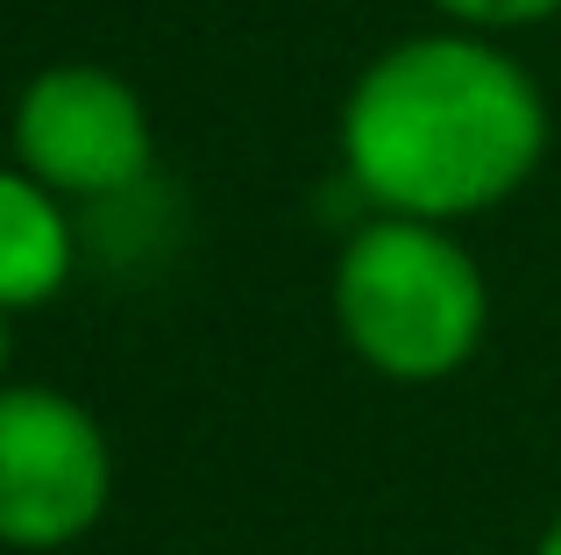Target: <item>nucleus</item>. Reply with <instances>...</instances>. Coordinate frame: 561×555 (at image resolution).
I'll return each instance as SVG.
<instances>
[{
	"instance_id": "nucleus-4",
	"label": "nucleus",
	"mask_w": 561,
	"mask_h": 555,
	"mask_svg": "<svg viewBox=\"0 0 561 555\" xmlns=\"http://www.w3.org/2000/svg\"><path fill=\"white\" fill-rule=\"evenodd\" d=\"M14 157L57 200H107L150 171V114L100 65H50L14 107Z\"/></svg>"
},
{
	"instance_id": "nucleus-1",
	"label": "nucleus",
	"mask_w": 561,
	"mask_h": 555,
	"mask_svg": "<svg viewBox=\"0 0 561 555\" xmlns=\"http://www.w3.org/2000/svg\"><path fill=\"white\" fill-rule=\"evenodd\" d=\"M548 150V100L519 57L483 36H412L391 43L356 79L342 107L348 179L383 214L462 222L534 179Z\"/></svg>"
},
{
	"instance_id": "nucleus-2",
	"label": "nucleus",
	"mask_w": 561,
	"mask_h": 555,
	"mask_svg": "<svg viewBox=\"0 0 561 555\" xmlns=\"http://www.w3.org/2000/svg\"><path fill=\"white\" fill-rule=\"evenodd\" d=\"M483 271L440 222L383 214L334 257V320L370 371L434 385L483 342Z\"/></svg>"
},
{
	"instance_id": "nucleus-5",
	"label": "nucleus",
	"mask_w": 561,
	"mask_h": 555,
	"mask_svg": "<svg viewBox=\"0 0 561 555\" xmlns=\"http://www.w3.org/2000/svg\"><path fill=\"white\" fill-rule=\"evenodd\" d=\"M71 278V228L43 179L0 171V314L57 299Z\"/></svg>"
},
{
	"instance_id": "nucleus-3",
	"label": "nucleus",
	"mask_w": 561,
	"mask_h": 555,
	"mask_svg": "<svg viewBox=\"0 0 561 555\" xmlns=\"http://www.w3.org/2000/svg\"><path fill=\"white\" fill-rule=\"evenodd\" d=\"M100 420L50 385H0V548H65L107 513Z\"/></svg>"
},
{
	"instance_id": "nucleus-6",
	"label": "nucleus",
	"mask_w": 561,
	"mask_h": 555,
	"mask_svg": "<svg viewBox=\"0 0 561 555\" xmlns=\"http://www.w3.org/2000/svg\"><path fill=\"white\" fill-rule=\"evenodd\" d=\"M440 14H448L455 29H469V36H491V29H534L561 14V0H434Z\"/></svg>"
},
{
	"instance_id": "nucleus-8",
	"label": "nucleus",
	"mask_w": 561,
	"mask_h": 555,
	"mask_svg": "<svg viewBox=\"0 0 561 555\" xmlns=\"http://www.w3.org/2000/svg\"><path fill=\"white\" fill-rule=\"evenodd\" d=\"M0 356H8V342H0Z\"/></svg>"
},
{
	"instance_id": "nucleus-7",
	"label": "nucleus",
	"mask_w": 561,
	"mask_h": 555,
	"mask_svg": "<svg viewBox=\"0 0 561 555\" xmlns=\"http://www.w3.org/2000/svg\"><path fill=\"white\" fill-rule=\"evenodd\" d=\"M540 555H561V520L548 528V542H540Z\"/></svg>"
}]
</instances>
